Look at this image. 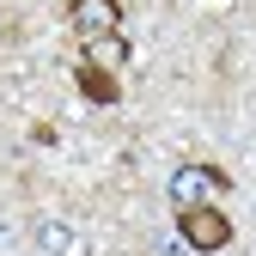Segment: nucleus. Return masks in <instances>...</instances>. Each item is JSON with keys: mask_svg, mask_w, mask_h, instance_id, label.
I'll return each instance as SVG.
<instances>
[{"mask_svg": "<svg viewBox=\"0 0 256 256\" xmlns=\"http://www.w3.org/2000/svg\"><path fill=\"white\" fill-rule=\"evenodd\" d=\"M165 196H171L177 214L183 208H208L214 196H226V171H214V165H177L171 183H165Z\"/></svg>", "mask_w": 256, "mask_h": 256, "instance_id": "f257e3e1", "label": "nucleus"}, {"mask_svg": "<svg viewBox=\"0 0 256 256\" xmlns=\"http://www.w3.org/2000/svg\"><path fill=\"white\" fill-rule=\"evenodd\" d=\"M177 226H183V244H189V250H226V244H232V220L220 214L214 202H208V208H183Z\"/></svg>", "mask_w": 256, "mask_h": 256, "instance_id": "f03ea898", "label": "nucleus"}, {"mask_svg": "<svg viewBox=\"0 0 256 256\" xmlns=\"http://www.w3.org/2000/svg\"><path fill=\"white\" fill-rule=\"evenodd\" d=\"M116 0H74V37L80 43H98V37H116Z\"/></svg>", "mask_w": 256, "mask_h": 256, "instance_id": "7ed1b4c3", "label": "nucleus"}, {"mask_svg": "<svg viewBox=\"0 0 256 256\" xmlns=\"http://www.w3.org/2000/svg\"><path fill=\"white\" fill-rule=\"evenodd\" d=\"M80 92H86V98L92 104H116V74H104V68H92V61H80Z\"/></svg>", "mask_w": 256, "mask_h": 256, "instance_id": "20e7f679", "label": "nucleus"}, {"mask_svg": "<svg viewBox=\"0 0 256 256\" xmlns=\"http://www.w3.org/2000/svg\"><path fill=\"white\" fill-rule=\"evenodd\" d=\"M86 61H92V68H104V74H116L122 61H128V43H122V30H116V37H98V43H86Z\"/></svg>", "mask_w": 256, "mask_h": 256, "instance_id": "39448f33", "label": "nucleus"}, {"mask_svg": "<svg viewBox=\"0 0 256 256\" xmlns=\"http://www.w3.org/2000/svg\"><path fill=\"white\" fill-rule=\"evenodd\" d=\"M37 244H43L49 256H74V250H80V238L61 226V220H43V226H37Z\"/></svg>", "mask_w": 256, "mask_h": 256, "instance_id": "423d86ee", "label": "nucleus"}]
</instances>
